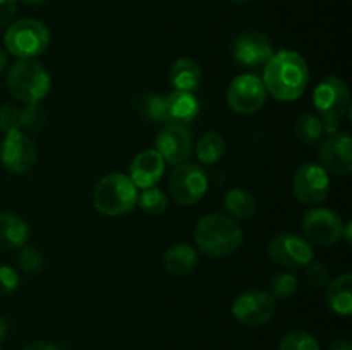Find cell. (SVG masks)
Returning a JSON list of instances; mask_svg holds the SVG:
<instances>
[{
  "label": "cell",
  "instance_id": "1",
  "mask_svg": "<svg viewBox=\"0 0 352 350\" xmlns=\"http://www.w3.org/2000/svg\"><path fill=\"white\" fill-rule=\"evenodd\" d=\"M263 84L267 93L280 102L302 96L309 82V69L305 58L292 50H280L265 64Z\"/></svg>",
  "mask_w": 352,
  "mask_h": 350
},
{
  "label": "cell",
  "instance_id": "2",
  "mask_svg": "<svg viewBox=\"0 0 352 350\" xmlns=\"http://www.w3.org/2000/svg\"><path fill=\"white\" fill-rule=\"evenodd\" d=\"M243 230L234 218L223 213L203 216L195 229V242L201 254L210 257H226L236 253L243 244Z\"/></svg>",
  "mask_w": 352,
  "mask_h": 350
},
{
  "label": "cell",
  "instance_id": "3",
  "mask_svg": "<svg viewBox=\"0 0 352 350\" xmlns=\"http://www.w3.org/2000/svg\"><path fill=\"white\" fill-rule=\"evenodd\" d=\"M52 86L47 69L33 58H19L7 72V88L10 95L24 105L40 103Z\"/></svg>",
  "mask_w": 352,
  "mask_h": 350
},
{
  "label": "cell",
  "instance_id": "4",
  "mask_svg": "<svg viewBox=\"0 0 352 350\" xmlns=\"http://www.w3.org/2000/svg\"><path fill=\"white\" fill-rule=\"evenodd\" d=\"M349 86L339 75H327L316 84L313 91V105L323 124V130L329 134L339 130V124L349 110Z\"/></svg>",
  "mask_w": 352,
  "mask_h": 350
},
{
  "label": "cell",
  "instance_id": "5",
  "mask_svg": "<svg viewBox=\"0 0 352 350\" xmlns=\"http://www.w3.org/2000/svg\"><path fill=\"white\" fill-rule=\"evenodd\" d=\"M136 202L138 187L126 174L105 175L93 191V205L105 216L126 215L133 211Z\"/></svg>",
  "mask_w": 352,
  "mask_h": 350
},
{
  "label": "cell",
  "instance_id": "6",
  "mask_svg": "<svg viewBox=\"0 0 352 350\" xmlns=\"http://www.w3.org/2000/svg\"><path fill=\"white\" fill-rule=\"evenodd\" d=\"M6 50L17 58H33L43 54L50 43V31L41 21L21 19L10 24L3 36Z\"/></svg>",
  "mask_w": 352,
  "mask_h": 350
},
{
  "label": "cell",
  "instance_id": "7",
  "mask_svg": "<svg viewBox=\"0 0 352 350\" xmlns=\"http://www.w3.org/2000/svg\"><path fill=\"white\" fill-rule=\"evenodd\" d=\"M168 189L177 205L192 206L201 201L208 191V177L199 165L182 161L172 170Z\"/></svg>",
  "mask_w": 352,
  "mask_h": 350
},
{
  "label": "cell",
  "instance_id": "8",
  "mask_svg": "<svg viewBox=\"0 0 352 350\" xmlns=\"http://www.w3.org/2000/svg\"><path fill=\"white\" fill-rule=\"evenodd\" d=\"M267 253L274 263L285 270L306 268L309 263H313V257H315L311 242L306 237L298 235L294 232L277 233L268 242Z\"/></svg>",
  "mask_w": 352,
  "mask_h": 350
},
{
  "label": "cell",
  "instance_id": "9",
  "mask_svg": "<svg viewBox=\"0 0 352 350\" xmlns=\"http://www.w3.org/2000/svg\"><path fill=\"white\" fill-rule=\"evenodd\" d=\"M267 88L263 79L256 74H241L232 79L227 88V103L230 108L241 115H251V113L261 110L267 102Z\"/></svg>",
  "mask_w": 352,
  "mask_h": 350
},
{
  "label": "cell",
  "instance_id": "10",
  "mask_svg": "<svg viewBox=\"0 0 352 350\" xmlns=\"http://www.w3.org/2000/svg\"><path fill=\"white\" fill-rule=\"evenodd\" d=\"M38 150L34 141L23 130L7 132L0 144V161L10 174H28L34 168Z\"/></svg>",
  "mask_w": 352,
  "mask_h": 350
},
{
  "label": "cell",
  "instance_id": "11",
  "mask_svg": "<svg viewBox=\"0 0 352 350\" xmlns=\"http://www.w3.org/2000/svg\"><path fill=\"white\" fill-rule=\"evenodd\" d=\"M329 172L320 163H302L292 178V194L302 205H318L329 198Z\"/></svg>",
  "mask_w": 352,
  "mask_h": 350
},
{
  "label": "cell",
  "instance_id": "12",
  "mask_svg": "<svg viewBox=\"0 0 352 350\" xmlns=\"http://www.w3.org/2000/svg\"><path fill=\"white\" fill-rule=\"evenodd\" d=\"M277 311L275 299L265 290H248L232 302V314L246 326H263L272 321Z\"/></svg>",
  "mask_w": 352,
  "mask_h": 350
},
{
  "label": "cell",
  "instance_id": "13",
  "mask_svg": "<svg viewBox=\"0 0 352 350\" xmlns=\"http://www.w3.org/2000/svg\"><path fill=\"white\" fill-rule=\"evenodd\" d=\"M302 232L306 239L318 246H333L342 239L344 222L329 208H313L302 218Z\"/></svg>",
  "mask_w": 352,
  "mask_h": 350
},
{
  "label": "cell",
  "instance_id": "14",
  "mask_svg": "<svg viewBox=\"0 0 352 350\" xmlns=\"http://www.w3.org/2000/svg\"><path fill=\"white\" fill-rule=\"evenodd\" d=\"M272 55H274V47L270 40L260 31H244L234 38L232 57L241 67H265Z\"/></svg>",
  "mask_w": 352,
  "mask_h": 350
},
{
  "label": "cell",
  "instance_id": "15",
  "mask_svg": "<svg viewBox=\"0 0 352 350\" xmlns=\"http://www.w3.org/2000/svg\"><path fill=\"white\" fill-rule=\"evenodd\" d=\"M155 150L165 163L179 165L188 161L192 151V134L184 124H165L155 139Z\"/></svg>",
  "mask_w": 352,
  "mask_h": 350
},
{
  "label": "cell",
  "instance_id": "16",
  "mask_svg": "<svg viewBox=\"0 0 352 350\" xmlns=\"http://www.w3.org/2000/svg\"><path fill=\"white\" fill-rule=\"evenodd\" d=\"M320 161L327 172L346 177L352 172V137L347 130H336L320 148Z\"/></svg>",
  "mask_w": 352,
  "mask_h": 350
},
{
  "label": "cell",
  "instance_id": "17",
  "mask_svg": "<svg viewBox=\"0 0 352 350\" xmlns=\"http://www.w3.org/2000/svg\"><path fill=\"white\" fill-rule=\"evenodd\" d=\"M47 122L45 110L38 103H30L24 106L6 105L0 106V130L2 132H12V130H23V132H40Z\"/></svg>",
  "mask_w": 352,
  "mask_h": 350
},
{
  "label": "cell",
  "instance_id": "18",
  "mask_svg": "<svg viewBox=\"0 0 352 350\" xmlns=\"http://www.w3.org/2000/svg\"><path fill=\"white\" fill-rule=\"evenodd\" d=\"M165 172V160L157 150L140 151L129 167V178L136 187H153L160 182Z\"/></svg>",
  "mask_w": 352,
  "mask_h": 350
},
{
  "label": "cell",
  "instance_id": "19",
  "mask_svg": "<svg viewBox=\"0 0 352 350\" xmlns=\"http://www.w3.org/2000/svg\"><path fill=\"white\" fill-rule=\"evenodd\" d=\"M165 124H189L199 115V102L195 93L174 89L164 96Z\"/></svg>",
  "mask_w": 352,
  "mask_h": 350
},
{
  "label": "cell",
  "instance_id": "20",
  "mask_svg": "<svg viewBox=\"0 0 352 350\" xmlns=\"http://www.w3.org/2000/svg\"><path fill=\"white\" fill-rule=\"evenodd\" d=\"M30 239V225L17 213L0 211V246L21 249Z\"/></svg>",
  "mask_w": 352,
  "mask_h": 350
},
{
  "label": "cell",
  "instance_id": "21",
  "mask_svg": "<svg viewBox=\"0 0 352 350\" xmlns=\"http://www.w3.org/2000/svg\"><path fill=\"white\" fill-rule=\"evenodd\" d=\"M325 301L329 307L339 316L352 314V275L342 273L329 281L325 290Z\"/></svg>",
  "mask_w": 352,
  "mask_h": 350
},
{
  "label": "cell",
  "instance_id": "22",
  "mask_svg": "<svg viewBox=\"0 0 352 350\" xmlns=\"http://www.w3.org/2000/svg\"><path fill=\"white\" fill-rule=\"evenodd\" d=\"M198 264V253L189 244H175L164 254V266L174 277H186L192 273Z\"/></svg>",
  "mask_w": 352,
  "mask_h": 350
},
{
  "label": "cell",
  "instance_id": "23",
  "mask_svg": "<svg viewBox=\"0 0 352 350\" xmlns=\"http://www.w3.org/2000/svg\"><path fill=\"white\" fill-rule=\"evenodd\" d=\"M168 79H170V84L179 91L195 93L198 89L199 82H201V69H199L198 62L195 58H177L170 65Z\"/></svg>",
  "mask_w": 352,
  "mask_h": 350
},
{
  "label": "cell",
  "instance_id": "24",
  "mask_svg": "<svg viewBox=\"0 0 352 350\" xmlns=\"http://www.w3.org/2000/svg\"><path fill=\"white\" fill-rule=\"evenodd\" d=\"M226 209L239 220H250L256 213V199L250 191L243 187L230 189L223 199Z\"/></svg>",
  "mask_w": 352,
  "mask_h": 350
},
{
  "label": "cell",
  "instance_id": "25",
  "mask_svg": "<svg viewBox=\"0 0 352 350\" xmlns=\"http://www.w3.org/2000/svg\"><path fill=\"white\" fill-rule=\"evenodd\" d=\"M226 139L222 137V134L208 130L196 143V158L203 165H213L222 160L226 154Z\"/></svg>",
  "mask_w": 352,
  "mask_h": 350
},
{
  "label": "cell",
  "instance_id": "26",
  "mask_svg": "<svg viewBox=\"0 0 352 350\" xmlns=\"http://www.w3.org/2000/svg\"><path fill=\"white\" fill-rule=\"evenodd\" d=\"M134 106L138 113L148 122L165 124V102L164 96L153 91H143L134 98Z\"/></svg>",
  "mask_w": 352,
  "mask_h": 350
},
{
  "label": "cell",
  "instance_id": "27",
  "mask_svg": "<svg viewBox=\"0 0 352 350\" xmlns=\"http://www.w3.org/2000/svg\"><path fill=\"white\" fill-rule=\"evenodd\" d=\"M294 130L298 139L302 144H315L323 134V124L318 115L313 113H302L298 117L294 124Z\"/></svg>",
  "mask_w": 352,
  "mask_h": 350
},
{
  "label": "cell",
  "instance_id": "28",
  "mask_svg": "<svg viewBox=\"0 0 352 350\" xmlns=\"http://www.w3.org/2000/svg\"><path fill=\"white\" fill-rule=\"evenodd\" d=\"M136 205H140V208L143 209L144 213H148V215L157 216L167 209L168 199L164 191H160L157 185H153V187L143 189L141 194H138Z\"/></svg>",
  "mask_w": 352,
  "mask_h": 350
},
{
  "label": "cell",
  "instance_id": "29",
  "mask_svg": "<svg viewBox=\"0 0 352 350\" xmlns=\"http://www.w3.org/2000/svg\"><path fill=\"white\" fill-rule=\"evenodd\" d=\"M298 292V278L289 271H278L270 278V292L268 294L275 301H287Z\"/></svg>",
  "mask_w": 352,
  "mask_h": 350
},
{
  "label": "cell",
  "instance_id": "30",
  "mask_svg": "<svg viewBox=\"0 0 352 350\" xmlns=\"http://www.w3.org/2000/svg\"><path fill=\"white\" fill-rule=\"evenodd\" d=\"M278 350H320V343L311 333L305 329H292L282 336Z\"/></svg>",
  "mask_w": 352,
  "mask_h": 350
},
{
  "label": "cell",
  "instance_id": "31",
  "mask_svg": "<svg viewBox=\"0 0 352 350\" xmlns=\"http://www.w3.org/2000/svg\"><path fill=\"white\" fill-rule=\"evenodd\" d=\"M17 266L26 275H40L45 268L43 253L33 246H23L17 254Z\"/></svg>",
  "mask_w": 352,
  "mask_h": 350
},
{
  "label": "cell",
  "instance_id": "32",
  "mask_svg": "<svg viewBox=\"0 0 352 350\" xmlns=\"http://www.w3.org/2000/svg\"><path fill=\"white\" fill-rule=\"evenodd\" d=\"M306 280L316 288L327 287L330 281L329 266H325L323 263H309L306 266Z\"/></svg>",
  "mask_w": 352,
  "mask_h": 350
},
{
  "label": "cell",
  "instance_id": "33",
  "mask_svg": "<svg viewBox=\"0 0 352 350\" xmlns=\"http://www.w3.org/2000/svg\"><path fill=\"white\" fill-rule=\"evenodd\" d=\"M19 285V275L14 268L0 264V295H9Z\"/></svg>",
  "mask_w": 352,
  "mask_h": 350
},
{
  "label": "cell",
  "instance_id": "34",
  "mask_svg": "<svg viewBox=\"0 0 352 350\" xmlns=\"http://www.w3.org/2000/svg\"><path fill=\"white\" fill-rule=\"evenodd\" d=\"M17 10V0H0V30L12 21Z\"/></svg>",
  "mask_w": 352,
  "mask_h": 350
},
{
  "label": "cell",
  "instance_id": "35",
  "mask_svg": "<svg viewBox=\"0 0 352 350\" xmlns=\"http://www.w3.org/2000/svg\"><path fill=\"white\" fill-rule=\"evenodd\" d=\"M23 350H60V349H58L55 343L43 342V340H40V342L28 343V345L23 347Z\"/></svg>",
  "mask_w": 352,
  "mask_h": 350
},
{
  "label": "cell",
  "instance_id": "36",
  "mask_svg": "<svg viewBox=\"0 0 352 350\" xmlns=\"http://www.w3.org/2000/svg\"><path fill=\"white\" fill-rule=\"evenodd\" d=\"M330 350H352V343L347 338H337L330 345Z\"/></svg>",
  "mask_w": 352,
  "mask_h": 350
},
{
  "label": "cell",
  "instance_id": "37",
  "mask_svg": "<svg viewBox=\"0 0 352 350\" xmlns=\"http://www.w3.org/2000/svg\"><path fill=\"white\" fill-rule=\"evenodd\" d=\"M6 65H7V54H6V50L0 47V72L6 69Z\"/></svg>",
  "mask_w": 352,
  "mask_h": 350
},
{
  "label": "cell",
  "instance_id": "38",
  "mask_svg": "<svg viewBox=\"0 0 352 350\" xmlns=\"http://www.w3.org/2000/svg\"><path fill=\"white\" fill-rule=\"evenodd\" d=\"M23 2L30 3V5H40V3L47 2V0H23Z\"/></svg>",
  "mask_w": 352,
  "mask_h": 350
},
{
  "label": "cell",
  "instance_id": "39",
  "mask_svg": "<svg viewBox=\"0 0 352 350\" xmlns=\"http://www.w3.org/2000/svg\"><path fill=\"white\" fill-rule=\"evenodd\" d=\"M230 2H236V3H244V2H251V0H230Z\"/></svg>",
  "mask_w": 352,
  "mask_h": 350
},
{
  "label": "cell",
  "instance_id": "40",
  "mask_svg": "<svg viewBox=\"0 0 352 350\" xmlns=\"http://www.w3.org/2000/svg\"><path fill=\"white\" fill-rule=\"evenodd\" d=\"M2 333H3V331H2V329H0V338H2Z\"/></svg>",
  "mask_w": 352,
  "mask_h": 350
}]
</instances>
